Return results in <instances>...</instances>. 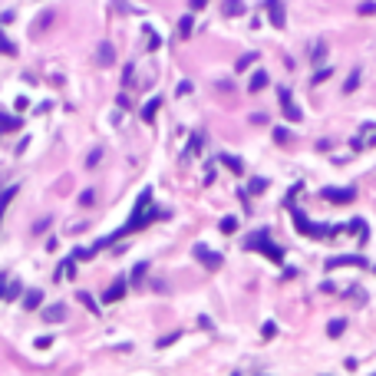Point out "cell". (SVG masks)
<instances>
[{
    "label": "cell",
    "mask_w": 376,
    "mask_h": 376,
    "mask_svg": "<svg viewBox=\"0 0 376 376\" xmlns=\"http://www.w3.org/2000/svg\"><path fill=\"white\" fill-rule=\"evenodd\" d=\"M158 218H165V212L152 208V192L145 188V192L139 195V202H135V208H132V218L125 221V225L119 228L116 235H109V238H102V241H96V251H99V248H109L112 241H119V238H125V235H132V231H142L145 225H152V221H158Z\"/></svg>",
    "instance_id": "obj_1"
},
{
    "label": "cell",
    "mask_w": 376,
    "mask_h": 376,
    "mask_svg": "<svg viewBox=\"0 0 376 376\" xmlns=\"http://www.w3.org/2000/svg\"><path fill=\"white\" fill-rule=\"evenodd\" d=\"M244 248H251V251H261V254H264V258H271L274 264H281V261H284V251L277 248L274 241H271V235H267L264 228H261V231H254V235H248V238H244Z\"/></svg>",
    "instance_id": "obj_2"
},
{
    "label": "cell",
    "mask_w": 376,
    "mask_h": 376,
    "mask_svg": "<svg viewBox=\"0 0 376 376\" xmlns=\"http://www.w3.org/2000/svg\"><path fill=\"white\" fill-rule=\"evenodd\" d=\"M290 218H294V228H297L300 235H307V238H323V235H330V231H337V228L310 225V221H307V215H304V212H297V208H290Z\"/></svg>",
    "instance_id": "obj_3"
},
{
    "label": "cell",
    "mask_w": 376,
    "mask_h": 376,
    "mask_svg": "<svg viewBox=\"0 0 376 376\" xmlns=\"http://www.w3.org/2000/svg\"><path fill=\"white\" fill-rule=\"evenodd\" d=\"M192 254H195V261H202V264L208 267V271H218V267L225 264L218 251H208V248H205V244H195V248H192Z\"/></svg>",
    "instance_id": "obj_4"
},
{
    "label": "cell",
    "mask_w": 376,
    "mask_h": 376,
    "mask_svg": "<svg viewBox=\"0 0 376 376\" xmlns=\"http://www.w3.org/2000/svg\"><path fill=\"white\" fill-rule=\"evenodd\" d=\"M277 99H281V109H284V119H290V122H300V116H304V112L297 109V102L290 99V89H277Z\"/></svg>",
    "instance_id": "obj_5"
},
{
    "label": "cell",
    "mask_w": 376,
    "mask_h": 376,
    "mask_svg": "<svg viewBox=\"0 0 376 376\" xmlns=\"http://www.w3.org/2000/svg\"><path fill=\"white\" fill-rule=\"evenodd\" d=\"M337 267H366V258L363 254H337L327 261V271H337Z\"/></svg>",
    "instance_id": "obj_6"
},
{
    "label": "cell",
    "mask_w": 376,
    "mask_h": 376,
    "mask_svg": "<svg viewBox=\"0 0 376 376\" xmlns=\"http://www.w3.org/2000/svg\"><path fill=\"white\" fill-rule=\"evenodd\" d=\"M320 195L327 198V202H333V205H346V202L356 198V192H353V188H323Z\"/></svg>",
    "instance_id": "obj_7"
},
{
    "label": "cell",
    "mask_w": 376,
    "mask_h": 376,
    "mask_svg": "<svg viewBox=\"0 0 376 376\" xmlns=\"http://www.w3.org/2000/svg\"><path fill=\"white\" fill-rule=\"evenodd\" d=\"M122 297H125V277H116V281L106 287V294H102V304H119Z\"/></svg>",
    "instance_id": "obj_8"
},
{
    "label": "cell",
    "mask_w": 376,
    "mask_h": 376,
    "mask_svg": "<svg viewBox=\"0 0 376 376\" xmlns=\"http://www.w3.org/2000/svg\"><path fill=\"white\" fill-rule=\"evenodd\" d=\"M267 14H271V27L284 30V24H287V17H284V4H281V0H267Z\"/></svg>",
    "instance_id": "obj_9"
},
{
    "label": "cell",
    "mask_w": 376,
    "mask_h": 376,
    "mask_svg": "<svg viewBox=\"0 0 376 376\" xmlns=\"http://www.w3.org/2000/svg\"><path fill=\"white\" fill-rule=\"evenodd\" d=\"M264 86H267V70H254L248 79V93H261Z\"/></svg>",
    "instance_id": "obj_10"
},
{
    "label": "cell",
    "mask_w": 376,
    "mask_h": 376,
    "mask_svg": "<svg viewBox=\"0 0 376 376\" xmlns=\"http://www.w3.org/2000/svg\"><path fill=\"white\" fill-rule=\"evenodd\" d=\"M63 277H76V258H66L60 264V271L53 274V281H63Z\"/></svg>",
    "instance_id": "obj_11"
},
{
    "label": "cell",
    "mask_w": 376,
    "mask_h": 376,
    "mask_svg": "<svg viewBox=\"0 0 376 376\" xmlns=\"http://www.w3.org/2000/svg\"><path fill=\"white\" fill-rule=\"evenodd\" d=\"M63 317H66V304H53V307L43 310V320L47 323H56V320H63Z\"/></svg>",
    "instance_id": "obj_12"
},
{
    "label": "cell",
    "mask_w": 376,
    "mask_h": 376,
    "mask_svg": "<svg viewBox=\"0 0 376 376\" xmlns=\"http://www.w3.org/2000/svg\"><path fill=\"white\" fill-rule=\"evenodd\" d=\"M158 106H162V96L149 99L145 106H142V119H145V122H152V119H155V112H158Z\"/></svg>",
    "instance_id": "obj_13"
},
{
    "label": "cell",
    "mask_w": 376,
    "mask_h": 376,
    "mask_svg": "<svg viewBox=\"0 0 376 376\" xmlns=\"http://www.w3.org/2000/svg\"><path fill=\"white\" fill-rule=\"evenodd\" d=\"M96 56H99V66H109V63L116 60V50H112L109 43H99V50H96Z\"/></svg>",
    "instance_id": "obj_14"
},
{
    "label": "cell",
    "mask_w": 376,
    "mask_h": 376,
    "mask_svg": "<svg viewBox=\"0 0 376 376\" xmlns=\"http://www.w3.org/2000/svg\"><path fill=\"white\" fill-rule=\"evenodd\" d=\"M40 304H43V294H40V290H27L24 294V307L27 310H40Z\"/></svg>",
    "instance_id": "obj_15"
},
{
    "label": "cell",
    "mask_w": 376,
    "mask_h": 376,
    "mask_svg": "<svg viewBox=\"0 0 376 376\" xmlns=\"http://www.w3.org/2000/svg\"><path fill=\"white\" fill-rule=\"evenodd\" d=\"M53 20H56V14H53V10H43V14H40V20L33 24V33H43L50 24H53Z\"/></svg>",
    "instance_id": "obj_16"
},
{
    "label": "cell",
    "mask_w": 376,
    "mask_h": 376,
    "mask_svg": "<svg viewBox=\"0 0 376 376\" xmlns=\"http://www.w3.org/2000/svg\"><path fill=\"white\" fill-rule=\"evenodd\" d=\"M192 30H195V17L185 14V17H181V24H178V37L188 40V37H192Z\"/></svg>",
    "instance_id": "obj_17"
},
{
    "label": "cell",
    "mask_w": 376,
    "mask_h": 376,
    "mask_svg": "<svg viewBox=\"0 0 376 376\" xmlns=\"http://www.w3.org/2000/svg\"><path fill=\"white\" fill-rule=\"evenodd\" d=\"M17 129H20V119H17V116H4V112H0V132H17Z\"/></svg>",
    "instance_id": "obj_18"
},
{
    "label": "cell",
    "mask_w": 376,
    "mask_h": 376,
    "mask_svg": "<svg viewBox=\"0 0 376 376\" xmlns=\"http://www.w3.org/2000/svg\"><path fill=\"white\" fill-rule=\"evenodd\" d=\"M218 158H221V165H228V168H231L235 175H241V172H244V162H241V158H235V155H218Z\"/></svg>",
    "instance_id": "obj_19"
},
{
    "label": "cell",
    "mask_w": 376,
    "mask_h": 376,
    "mask_svg": "<svg viewBox=\"0 0 376 376\" xmlns=\"http://www.w3.org/2000/svg\"><path fill=\"white\" fill-rule=\"evenodd\" d=\"M343 330H346V320H340V317H337V320H330L327 333H330V337H333V340H337V337H343Z\"/></svg>",
    "instance_id": "obj_20"
},
{
    "label": "cell",
    "mask_w": 376,
    "mask_h": 376,
    "mask_svg": "<svg viewBox=\"0 0 376 376\" xmlns=\"http://www.w3.org/2000/svg\"><path fill=\"white\" fill-rule=\"evenodd\" d=\"M238 14H244L241 0H225V17H238Z\"/></svg>",
    "instance_id": "obj_21"
},
{
    "label": "cell",
    "mask_w": 376,
    "mask_h": 376,
    "mask_svg": "<svg viewBox=\"0 0 376 376\" xmlns=\"http://www.w3.org/2000/svg\"><path fill=\"white\" fill-rule=\"evenodd\" d=\"M76 297H79V304H86V310H89V313H99V304H96V300L89 297L86 290H83V294H76Z\"/></svg>",
    "instance_id": "obj_22"
},
{
    "label": "cell",
    "mask_w": 376,
    "mask_h": 376,
    "mask_svg": "<svg viewBox=\"0 0 376 376\" xmlns=\"http://www.w3.org/2000/svg\"><path fill=\"white\" fill-rule=\"evenodd\" d=\"M20 290H24V287H20V281H10V284H7V294H4V300H17V297H20Z\"/></svg>",
    "instance_id": "obj_23"
},
{
    "label": "cell",
    "mask_w": 376,
    "mask_h": 376,
    "mask_svg": "<svg viewBox=\"0 0 376 376\" xmlns=\"http://www.w3.org/2000/svg\"><path fill=\"white\" fill-rule=\"evenodd\" d=\"M0 53H7V56H17V47L10 43L7 37H4V30H0Z\"/></svg>",
    "instance_id": "obj_24"
},
{
    "label": "cell",
    "mask_w": 376,
    "mask_h": 376,
    "mask_svg": "<svg viewBox=\"0 0 376 376\" xmlns=\"http://www.w3.org/2000/svg\"><path fill=\"white\" fill-rule=\"evenodd\" d=\"M264 188H267V178H251L248 192H251V195H261V192H264Z\"/></svg>",
    "instance_id": "obj_25"
},
{
    "label": "cell",
    "mask_w": 376,
    "mask_h": 376,
    "mask_svg": "<svg viewBox=\"0 0 376 376\" xmlns=\"http://www.w3.org/2000/svg\"><path fill=\"white\" fill-rule=\"evenodd\" d=\"M254 60H258V53H244L241 60H238V66H235V70H238V73H244V70H248V66H251Z\"/></svg>",
    "instance_id": "obj_26"
},
{
    "label": "cell",
    "mask_w": 376,
    "mask_h": 376,
    "mask_svg": "<svg viewBox=\"0 0 376 376\" xmlns=\"http://www.w3.org/2000/svg\"><path fill=\"white\" fill-rule=\"evenodd\" d=\"M178 337H181V330H175V333H168V337H162V340H158L155 346H158V350H165V346H172V343H175V340H178Z\"/></svg>",
    "instance_id": "obj_27"
},
{
    "label": "cell",
    "mask_w": 376,
    "mask_h": 376,
    "mask_svg": "<svg viewBox=\"0 0 376 376\" xmlns=\"http://www.w3.org/2000/svg\"><path fill=\"white\" fill-rule=\"evenodd\" d=\"M356 86H360V70H353V73H350V79H346V86H343V89H346V93H353Z\"/></svg>",
    "instance_id": "obj_28"
},
{
    "label": "cell",
    "mask_w": 376,
    "mask_h": 376,
    "mask_svg": "<svg viewBox=\"0 0 376 376\" xmlns=\"http://www.w3.org/2000/svg\"><path fill=\"white\" fill-rule=\"evenodd\" d=\"M99 158H102V149H93L86 155V168H96V165H99Z\"/></svg>",
    "instance_id": "obj_29"
},
{
    "label": "cell",
    "mask_w": 376,
    "mask_h": 376,
    "mask_svg": "<svg viewBox=\"0 0 376 376\" xmlns=\"http://www.w3.org/2000/svg\"><path fill=\"white\" fill-rule=\"evenodd\" d=\"M221 231H225V235H235L238 231V218H225L221 221Z\"/></svg>",
    "instance_id": "obj_30"
},
{
    "label": "cell",
    "mask_w": 376,
    "mask_h": 376,
    "mask_svg": "<svg viewBox=\"0 0 376 376\" xmlns=\"http://www.w3.org/2000/svg\"><path fill=\"white\" fill-rule=\"evenodd\" d=\"M145 271H149V264H145V261H142V264H135V267H132V281L139 284L142 277H145Z\"/></svg>",
    "instance_id": "obj_31"
},
{
    "label": "cell",
    "mask_w": 376,
    "mask_h": 376,
    "mask_svg": "<svg viewBox=\"0 0 376 376\" xmlns=\"http://www.w3.org/2000/svg\"><path fill=\"white\" fill-rule=\"evenodd\" d=\"M145 37H149V50H158V43H162V40L155 37V30H152V27H145Z\"/></svg>",
    "instance_id": "obj_32"
},
{
    "label": "cell",
    "mask_w": 376,
    "mask_h": 376,
    "mask_svg": "<svg viewBox=\"0 0 376 376\" xmlns=\"http://www.w3.org/2000/svg\"><path fill=\"white\" fill-rule=\"evenodd\" d=\"M132 73H135V66L129 63V66H125V73H122V86H132Z\"/></svg>",
    "instance_id": "obj_33"
},
{
    "label": "cell",
    "mask_w": 376,
    "mask_h": 376,
    "mask_svg": "<svg viewBox=\"0 0 376 376\" xmlns=\"http://www.w3.org/2000/svg\"><path fill=\"white\" fill-rule=\"evenodd\" d=\"M323 56H327V43H317V47H313V60L320 63Z\"/></svg>",
    "instance_id": "obj_34"
},
{
    "label": "cell",
    "mask_w": 376,
    "mask_h": 376,
    "mask_svg": "<svg viewBox=\"0 0 376 376\" xmlns=\"http://www.w3.org/2000/svg\"><path fill=\"white\" fill-rule=\"evenodd\" d=\"M175 93H178V96H188V93H192V83H188V79H181V83H178V89H175Z\"/></svg>",
    "instance_id": "obj_35"
},
{
    "label": "cell",
    "mask_w": 376,
    "mask_h": 376,
    "mask_svg": "<svg viewBox=\"0 0 376 376\" xmlns=\"http://www.w3.org/2000/svg\"><path fill=\"white\" fill-rule=\"evenodd\" d=\"M360 14H363V17H366V14H376V4H373V0H366V4H360Z\"/></svg>",
    "instance_id": "obj_36"
},
{
    "label": "cell",
    "mask_w": 376,
    "mask_h": 376,
    "mask_svg": "<svg viewBox=\"0 0 376 376\" xmlns=\"http://www.w3.org/2000/svg\"><path fill=\"white\" fill-rule=\"evenodd\" d=\"M274 139H277V142H281V145H284V142L290 139V132H287V129H274Z\"/></svg>",
    "instance_id": "obj_37"
},
{
    "label": "cell",
    "mask_w": 376,
    "mask_h": 376,
    "mask_svg": "<svg viewBox=\"0 0 376 376\" xmlns=\"http://www.w3.org/2000/svg\"><path fill=\"white\" fill-rule=\"evenodd\" d=\"M261 333H264V337H274V333H277V327H274V323H271V320H267L264 327H261Z\"/></svg>",
    "instance_id": "obj_38"
},
{
    "label": "cell",
    "mask_w": 376,
    "mask_h": 376,
    "mask_svg": "<svg viewBox=\"0 0 376 376\" xmlns=\"http://www.w3.org/2000/svg\"><path fill=\"white\" fill-rule=\"evenodd\" d=\"M327 76H330V70H317V76H313V86H320Z\"/></svg>",
    "instance_id": "obj_39"
},
{
    "label": "cell",
    "mask_w": 376,
    "mask_h": 376,
    "mask_svg": "<svg viewBox=\"0 0 376 376\" xmlns=\"http://www.w3.org/2000/svg\"><path fill=\"white\" fill-rule=\"evenodd\" d=\"M93 192H89V188H86V192H83V195H79V205H93Z\"/></svg>",
    "instance_id": "obj_40"
},
{
    "label": "cell",
    "mask_w": 376,
    "mask_h": 376,
    "mask_svg": "<svg viewBox=\"0 0 376 376\" xmlns=\"http://www.w3.org/2000/svg\"><path fill=\"white\" fill-rule=\"evenodd\" d=\"M50 343H53V337H37V350H47Z\"/></svg>",
    "instance_id": "obj_41"
},
{
    "label": "cell",
    "mask_w": 376,
    "mask_h": 376,
    "mask_svg": "<svg viewBox=\"0 0 376 376\" xmlns=\"http://www.w3.org/2000/svg\"><path fill=\"white\" fill-rule=\"evenodd\" d=\"M202 149V135H192V145H188V152H198Z\"/></svg>",
    "instance_id": "obj_42"
},
{
    "label": "cell",
    "mask_w": 376,
    "mask_h": 376,
    "mask_svg": "<svg viewBox=\"0 0 376 376\" xmlns=\"http://www.w3.org/2000/svg\"><path fill=\"white\" fill-rule=\"evenodd\" d=\"M47 228H50V218H40V221H37V228H33V231H47Z\"/></svg>",
    "instance_id": "obj_43"
},
{
    "label": "cell",
    "mask_w": 376,
    "mask_h": 376,
    "mask_svg": "<svg viewBox=\"0 0 376 376\" xmlns=\"http://www.w3.org/2000/svg\"><path fill=\"white\" fill-rule=\"evenodd\" d=\"M205 4H208V0H188V7H192V10H202Z\"/></svg>",
    "instance_id": "obj_44"
},
{
    "label": "cell",
    "mask_w": 376,
    "mask_h": 376,
    "mask_svg": "<svg viewBox=\"0 0 376 376\" xmlns=\"http://www.w3.org/2000/svg\"><path fill=\"white\" fill-rule=\"evenodd\" d=\"M4 294H7V287H4V281H0V297H4Z\"/></svg>",
    "instance_id": "obj_45"
},
{
    "label": "cell",
    "mask_w": 376,
    "mask_h": 376,
    "mask_svg": "<svg viewBox=\"0 0 376 376\" xmlns=\"http://www.w3.org/2000/svg\"><path fill=\"white\" fill-rule=\"evenodd\" d=\"M231 376H241V373H231Z\"/></svg>",
    "instance_id": "obj_46"
},
{
    "label": "cell",
    "mask_w": 376,
    "mask_h": 376,
    "mask_svg": "<svg viewBox=\"0 0 376 376\" xmlns=\"http://www.w3.org/2000/svg\"><path fill=\"white\" fill-rule=\"evenodd\" d=\"M0 218H4V212H0Z\"/></svg>",
    "instance_id": "obj_47"
}]
</instances>
